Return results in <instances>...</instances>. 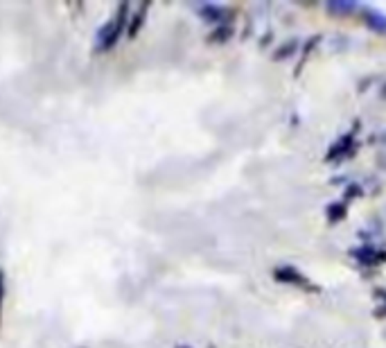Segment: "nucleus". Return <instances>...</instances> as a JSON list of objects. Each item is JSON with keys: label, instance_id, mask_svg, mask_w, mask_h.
Wrapping results in <instances>:
<instances>
[{"label": "nucleus", "instance_id": "f257e3e1", "mask_svg": "<svg viewBox=\"0 0 386 348\" xmlns=\"http://www.w3.org/2000/svg\"><path fill=\"white\" fill-rule=\"evenodd\" d=\"M127 16H129V7L127 5H120L116 14L111 16L109 21L104 23V25L97 30L95 34V50L97 52H104V50H111L113 45L120 41L122 32L127 28Z\"/></svg>", "mask_w": 386, "mask_h": 348}, {"label": "nucleus", "instance_id": "f03ea898", "mask_svg": "<svg viewBox=\"0 0 386 348\" xmlns=\"http://www.w3.org/2000/svg\"><path fill=\"white\" fill-rule=\"evenodd\" d=\"M366 25L373 28L377 32H386V16L377 10H368L366 12Z\"/></svg>", "mask_w": 386, "mask_h": 348}, {"label": "nucleus", "instance_id": "7ed1b4c3", "mask_svg": "<svg viewBox=\"0 0 386 348\" xmlns=\"http://www.w3.org/2000/svg\"><path fill=\"white\" fill-rule=\"evenodd\" d=\"M327 10H330V12H352V10H355V5H336V3H332V5H327Z\"/></svg>", "mask_w": 386, "mask_h": 348}, {"label": "nucleus", "instance_id": "20e7f679", "mask_svg": "<svg viewBox=\"0 0 386 348\" xmlns=\"http://www.w3.org/2000/svg\"><path fill=\"white\" fill-rule=\"evenodd\" d=\"M3 294H5V280H3V272H0V303H3Z\"/></svg>", "mask_w": 386, "mask_h": 348}]
</instances>
